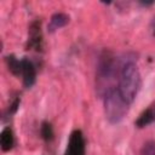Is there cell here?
I'll return each mask as SVG.
<instances>
[{
	"label": "cell",
	"mask_w": 155,
	"mask_h": 155,
	"mask_svg": "<svg viewBox=\"0 0 155 155\" xmlns=\"http://www.w3.org/2000/svg\"><path fill=\"white\" fill-rule=\"evenodd\" d=\"M41 136H42V138L46 139V140L52 139V137H53V131H52V127H51L50 124H47V122H44V124H42V126H41Z\"/></svg>",
	"instance_id": "obj_11"
},
{
	"label": "cell",
	"mask_w": 155,
	"mask_h": 155,
	"mask_svg": "<svg viewBox=\"0 0 155 155\" xmlns=\"http://www.w3.org/2000/svg\"><path fill=\"white\" fill-rule=\"evenodd\" d=\"M19 75L23 78V84H24L25 87H30L35 82V78H36L35 67L29 59H27V58L21 59Z\"/></svg>",
	"instance_id": "obj_5"
},
{
	"label": "cell",
	"mask_w": 155,
	"mask_h": 155,
	"mask_svg": "<svg viewBox=\"0 0 155 155\" xmlns=\"http://www.w3.org/2000/svg\"><path fill=\"white\" fill-rule=\"evenodd\" d=\"M65 155H85V142L80 131H74L70 134Z\"/></svg>",
	"instance_id": "obj_4"
},
{
	"label": "cell",
	"mask_w": 155,
	"mask_h": 155,
	"mask_svg": "<svg viewBox=\"0 0 155 155\" xmlns=\"http://www.w3.org/2000/svg\"><path fill=\"white\" fill-rule=\"evenodd\" d=\"M6 62H7V65H8V69L12 74L15 75H19V70H21V59H17L16 57L13 56H8L6 58Z\"/></svg>",
	"instance_id": "obj_9"
},
{
	"label": "cell",
	"mask_w": 155,
	"mask_h": 155,
	"mask_svg": "<svg viewBox=\"0 0 155 155\" xmlns=\"http://www.w3.org/2000/svg\"><path fill=\"white\" fill-rule=\"evenodd\" d=\"M29 45L35 50H39L41 46V33H40V24L38 22L33 23L30 27V35H29Z\"/></svg>",
	"instance_id": "obj_6"
},
{
	"label": "cell",
	"mask_w": 155,
	"mask_h": 155,
	"mask_svg": "<svg viewBox=\"0 0 155 155\" xmlns=\"http://www.w3.org/2000/svg\"><path fill=\"white\" fill-rule=\"evenodd\" d=\"M140 88V74L132 59L125 61L119 70V91L128 104L137 97Z\"/></svg>",
	"instance_id": "obj_1"
},
{
	"label": "cell",
	"mask_w": 155,
	"mask_h": 155,
	"mask_svg": "<svg viewBox=\"0 0 155 155\" xmlns=\"http://www.w3.org/2000/svg\"><path fill=\"white\" fill-rule=\"evenodd\" d=\"M139 155H155V140H148L143 144Z\"/></svg>",
	"instance_id": "obj_10"
},
{
	"label": "cell",
	"mask_w": 155,
	"mask_h": 155,
	"mask_svg": "<svg viewBox=\"0 0 155 155\" xmlns=\"http://www.w3.org/2000/svg\"><path fill=\"white\" fill-rule=\"evenodd\" d=\"M104 114L110 124L120 122L128 111V103L120 93L119 88H110L104 93Z\"/></svg>",
	"instance_id": "obj_2"
},
{
	"label": "cell",
	"mask_w": 155,
	"mask_h": 155,
	"mask_svg": "<svg viewBox=\"0 0 155 155\" xmlns=\"http://www.w3.org/2000/svg\"><path fill=\"white\" fill-rule=\"evenodd\" d=\"M13 143H15V139H13L12 131L8 127L4 128L2 132H1V136H0V145H1V149L4 151H7V150L12 149Z\"/></svg>",
	"instance_id": "obj_7"
},
{
	"label": "cell",
	"mask_w": 155,
	"mask_h": 155,
	"mask_svg": "<svg viewBox=\"0 0 155 155\" xmlns=\"http://www.w3.org/2000/svg\"><path fill=\"white\" fill-rule=\"evenodd\" d=\"M113 74H114V58L110 52L104 51L101 54L97 65V84L99 88L110 80Z\"/></svg>",
	"instance_id": "obj_3"
},
{
	"label": "cell",
	"mask_w": 155,
	"mask_h": 155,
	"mask_svg": "<svg viewBox=\"0 0 155 155\" xmlns=\"http://www.w3.org/2000/svg\"><path fill=\"white\" fill-rule=\"evenodd\" d=\"M148 109H149V111H150V114H151V116H153V119H154V121H155V103H154L153 105H150Z\"/></svg>",
	"instance_id": "obj_12"
},
{
	"label": "cell",
	"mask_w": 155,
	"mask_h": 155,
	"mask_svg": "<svg viewBox=\"0 0 155 155\" xmlns=\"http://www.w3.org/2000/svg\"><path fill=\"white\" fill-rule=\"evenodd\" d=\"M69 21V17L64 13H54L51 19H50V24H48V30L50 31H53L58 28H62L64 27Z\"/></svg>",
	"instance_id": "obj_8"
}]
</instances>
